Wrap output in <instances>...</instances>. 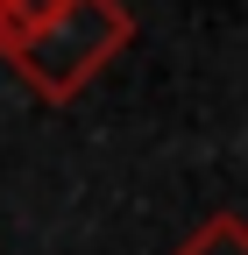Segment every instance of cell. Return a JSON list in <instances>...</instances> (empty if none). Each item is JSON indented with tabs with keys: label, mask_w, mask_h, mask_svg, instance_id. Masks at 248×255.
Here are the masks:
<instances>
[{
	"label": "cell",
	"mask_w": 248,
	"mask_h": 255,
	"mask_svg": "<svg viewBox=\"0 0 248 255\" xmlns=\"http://www.w3.org/2000/svg\"><path fill=\"white\" fill-rule=\"evenodd\" d=\"M128 43H135V14L121 7V0H57L28 36H14L0 50V64H7L36 100L71 107L114 57H128Z\"/></svg>",
	"instance_id": "6da1fadb"
},
{
	"label": "cell",
	"mask_w": 248,
	"mask_h": 255,
	"mask_svg": "<svg viewBox=\"0 0 248 255\" xmlns=\"http://www.w3.org/2000/svg\"><path fill=\"white\" fill-rule=\"evenodd\" d=\"M170 255H248V220L241 213H213L206 227H192Z\"/></svg>",
	"instance_id": "7a4b0ae2"
}]
</instances>
